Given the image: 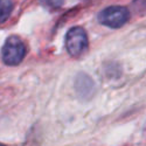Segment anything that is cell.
I'll list each match as a JSON object with an SVG mask.
<instances>
[{
    "instance_id": "cell-1",
    "label": "cell",
    "mask_w": 146,
    "mask_h": 146,
    "mask_svg": "<svg viewBox=\"0 0 146 146\" xmlns=\"http://www.w3.org/2000/svg\"><path fill=\"white\" fill-rule=\"evenodd\" d=\"M3 61L7 66H18L26 55V46L17 35H12L3 47Z\"/></svg>"
},
{
    "instance_id": "cell-2",
    "label": "cell",
    "mask_w": 146,
    "mask_h": 146,
    "mask_svg": "<svg viewBox=\"0 0 146 146\" xmlns=\"http://www.w3.org/2000/svg\"><path fill=\"white\" fill-rule=\"evenodd\" d=\"M129 9L123 6H110L98 14V21L110 28H119L129 21Z\"/></svg>"
},
{
    "instance_id": "cell-3",
    "label": "cell",
    "mask_w": 146,
    "mask_h": 146,
    "mask_svg": "<svg viewBox=\"0 0 146 146\" xmlns=\"http://www.w3.org/2000/svg\"><path fill=\"white\" fill-rule=\"evenodd\" d=\"M67 52L74 57L81 56L88 48V36L82 27H72L66 35Z\"/></svg>"
},
{
    "instance_id": "cell-4",
    "label": "cell",
    "mask_w": 146,
    "mask_h": 146,
    "mask_svg": "<svg viewBox=\"0 0 146 146\" xmlns=\"http://www.w3.org/2000/svg\"><path fill=\"white\" fill-rule=\"evenodd\" d=\"M13 11L12 0H0V23H4Z\"/></svg>"
},
{
    "instance_id": "cell-5",
    "label": "cell",
    "mask_w": 146,
    "mask_h": 146,
    "mask_svg": "<svg viewBox=\"0 0 146 146\" xmlns=\"http://www.w3.org/2000/svg\"><path fill=\"white\" fill-rule=\"evenodd\" d=\"M76 86H83V88L81 87V88L77 89L78 94H83V92L84 94H88V92H92L94 91V83L86 75H81L78 77V80L76 82Z\"/></svg>"
},
{
    "instance_id": "cell-6",
    "label": "cell",
    "mask_w": 146,
    "mask_h": 146,
    "mask_svg": "<svg viewBox=\"0 0 146 146\" xmlns=\"http://www.w3.org/2000/svg\"><path fill=\"white\" fill-rule=\"evenodd\" d=\"M64 0H40V3L49 9H57L63 5Z\"/></svg>"
},
{
    "instance_id": "cell-7",
    "label": "cell",
    "mask_w": 146,
    "mask_h": 146,
    "mask_svg": "<svg viewBox=\"0 0 146 146\" xmlns=\"http://www.w3.org/2000/svg\"><path fill=\"white\" fill-rule=\"evenodd\" d=\"M0 146H4V145H3V144H0Z\"/></svg>"
}]
</instances>
